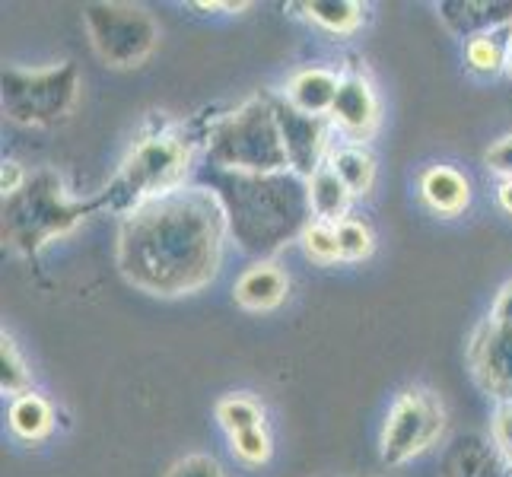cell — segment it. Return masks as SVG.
I'll list each match as a JSON object with an SVG mask.
<instances>
[{"label":"cell","instance_id":"1","mask_svg":"<svg viewBox=\"0 0 512 477\" xmlns=\"http://www.w3.org/2000/svg\"><path fill=\"white\" fill-rule=\"evenodd\" d=\"M229 223L210 185H182L121 217L115 261L128 284L150 296H191L223 268Z\"/></svg>","mask_w":512,"mask_h":477},{"label":"cell","instance_id":"2","mask_svg":"<svg viewBox=\"0 0 512 477\" xmlns=\"http://www.w3.org/2000/svg\"><path fill=\"white\" fill-rule=\"evenodd\" d=\"M220 194L229 236L249 255H274L293 239H303L315 220L309 207V185L293 169L274 175L214 172L210 182Z\"/></svg>","mask_w":512,"mask_h":477},{"label":"cell","instance_id":"3","mask_svg":"<svg viewBox=\"0 0 512 477\" xmlns=\"http://www.w3.org/2000/svg\"><path fill=\"white\" fill-rule=\"evenodd\" d=\"M96 210H102L99 198H70L55 169H39L23 191L4 198V242L20 255H39L48 242L74 233Z\"/></svg>","mask_w":512,"mask_h":477},{"label":"cell","instance_id":"4","mask_svg":"<svg viewBox=\"0 0 512 477\" xmlns=\"http://www.w3.org/2000/svg\"><path fill=\"white\" fill-rule=\"evenodd\" d=\"M207 163L214 172L274 175L287 172L290 159L277 125L274 99H249L236 112L220 118L207 134Z\"/></svg>","mask_w":512,"mask_h":477},{"label":"cell","instance_id":"5","mask_svg":"<svg viewBox=\"0 0 512 477\" xmlns=\"http://www.w3.org/2000/svg\"><path fill=\"white\" fill-rule=\"evenodd\" d=\"M191 166V144L175 131L169 134H147L128 153V159L115 172V179L99 194L102 207L115 214H131L134 207L147 204L150 198H160L166 191L185 185V175Z\"/></svg>","mask_w":512,"mask_h":477},{"label":"cell","instance_id":"6","mask_svg":"<svg viewBox=\"0 0 512 477\" xmlns=\"http://www.w3.org/2000/svg\"><path fill=\"white\" fill-rule=\"evenodd\" d=\"M80 96V74L70 61L48 67H4L0 105L4 115L26 128H48L74 112Z\"/></svg>","mask_w":512,"mask_h":477},{"label":"cell","instance_id":"7","mask_svg":"<svg viewBox=\"0 0 512 477\" xmlns=\"http://www.w3.org/2000/svg\"><path fill=\"white\" fill-rule=\"evenodd\" d=\"M83 23L93 51L115 70L140 67L160 45V26L137 4H86Z\"/></svg>","mask_w":512,"mask_h":477},{"label":"cell","instance_id":"8","mask_svg":"<svg viewBox=\"0 0 512 477\" xmlns=\"http://www.w3.org/2000/svg\"><path fill=\"white\" fill-rule=\"evenodd\" d=\"M446 427V408L430 388H404L382 427V462L404 465L427 452Z\"/></svg>","mask_w":512,"mask_h":477},{"label":"cell","instance_id":"9","mask_svg":"<svg viewBox=\"0 0 512 477\" xmlns=\"http://www.w3.org/2000/svg\"><path fill=\"white\" fill-rule=\"evenodd\" d=\"M274 112H277L280 134H284L290 169L296 175H303V179H312L331 156V128H334L331 118L299 112L284 96L274 99Z\"/></svg>","mask_w":512,"mask_h":477},{"label":"cell","instance_id":"10","mask_svg":"<svg viewBox=\"0 0 512 477\" xmlns=\"http://www.w3.org/2000/svg\"><path fill=\"white\" fill-rule=\"evenodd\" d=\"M468 363L484 392L497 404H512V325L487 318L471 334Z\"/></svg>","mask_w":512,"mask_h":477},{"label":"cell","instance_id":"11","mask_svg":"<svg viewBox=\"0 0 512 477\" xmlns=\"http://www.w3.org/2000/svg\"><path fill=\"white\" fill-rule=\"evenodd\" d=\"M328 118L334 128L344 131L353 140L373 137L376 125H379V99H376L373 83H369L363 74H344Z\"/></svg>","mask_w":512,"mask_h":477},{"label":"cell","instance_id":"12","mask_svg":"<svg viewBox=\"0 0 512 477\" xmlns=\"http://www.w3.org/2000/svg\"><path fill=\"white\" fill-rule=\"evenodd\" d=\"M439 23L458 39L512 26V0H439L436 4Z\"/></svg>","mask_w":512,"mask_h":477},{"label":"cell","instance_id":"13","mask_svg":"<svg viewBox=\"0 0 512 477\" xmlns=\"http://www.w3.org/2000/svg\"><path fill=\"white\" fill-rule=\"evenodd\" d=\"M287 290H290L287 271L274 261H258L236 280L233 296L249 312H271L287 299Z\"/></svg>","mask_w":512,"mask_h":477},{"label":"cell","instance_id":"14","mask_svg":"<svg viewBox=\"0 0 512 477\" xmlns=\"http://www.w3.org/2000/svg\"><path fill=\"white\" fill-rule=\"evenodd\" d=\"M341 77L328 67H306L293 74L284 86V99L293 105V109L306 112V115H319L328 118L334 96H338Z\"/></svg>","mask_w":512,"mask_h":477},{"label":"cell","instance_id":"15","mask_svg":"<svg viewBox=\"0 0 512 477\" xmlns=\"http://www.w3.org/2000/svg\"><path fill=\"white\" fill-rule=\"evenodd\" d=\"M420 198L439 217H458L471 204V185L452 166H430L420 175Z\"/></svg>","mask_w":512,"mask_h":477},{"label":"cell","instance_id":"16","mask_svg":"<svg viewBox=\"0 0 512 477\" xmlns=\"http://www.w3.org/2000/svg\"><path fill=\"white\" fill-rule=\"evenodd\" d=\"M309 185V207H312V217L319 223H331L338 226L347 220V210H350V188L334 175V169L325 163L319 172L306 179Z\"/></svg>","mask_w":512,"mask_h":477},{"label":"cell","instance_id":"17","mask_svg":"<svg viewBox=\"0 0 512 477\" xmlns=\"http://www.w3.org/2000/svg\"><path fill=\"white\" fill-rule=\"evenodd\" d=\"M509 35L512 26L490 29L474 35L465 42V67L478 77H497L506 74V58H509Z\"/></svg>","mask_w":512,"mask_h":477},{"label":"cell","instance_id":"18","mask_svg":"<svg viewBox=\"0 0 512 477\" xmlns=\"http://www.w3.org/2000/svg\"><path fill=\"white\" fill-rule=\"evenodd\" d=\"M328 166L334 169V175L350 188V194H369L376 182V159L366 147L360 144H344L334 147L328 156Z\"/></svg>","mask_w":512,"mask_h":477},{"label":"cell","instance_id":"19","mask_svg":"<svg viewBox=\"0 0 512 477\" xmlns=\"http://www.w3.org/2000/svg\"><path fill=\"white\" fill-rule=\"evenodd\" d=\"M10 430L26 443H39L55 430V411L42 395L26 392L10 404Z\"/></svg>","mask_w":512,"mask_h":477},{"label":"cell","instance_id":"20","mask_svg":"<svg viewBox=\"0 0 512 477\" xmlns=\"http://www.w3.org/2000/svg\"><path fill=\"white\" fill-rule=\"evenodd\" d=\"M303 10L312 23H319L325 32L334 35H350L363 23V4H357V0H309Z\"/></svg>","mask_w":512,"mask_h":477},{"label":"cell","instance_id":"21","mask_svg":"<svg viewBox=\"0 0 512 477\" xmlns=\"http://www.w3.org/2000/svg\"><path fill=\"white\" fill-rule=\"evenodd\" d=\"M490 452L493 446H487L478 436L455 439V446L443 458V477H478Z\"/></svg>","mask_w":512,"mask_h":477},{"label":"cell","instance_id":"22","mask_svg":"<svg viewBox=\"0 0 512 477\" xmlns=\"http://www.w3.org/2000/svg\"><path fill=\"white\" fill-rule=\"evenodd\" d=\"M217 420L229 436L252 427H264V414L258 408V401H252L249 395H226L217 404Z\"/></svg>","mask_w":512,"mask_h":477},{"label":"cell","instance_id":"23","mask_svg":"<svg viewBox=\"0 0 512 477\" xmlns=\"http://www.w3.org/2000/svg\"><path fill=\"white\" fill-rule=\"evenodd\" d=\"M0 388H4V395H13V398L32 392L26 360H23V353L10 334L0 338Z\"/></svg>","mask_w":512,"mask_h":477},{"label":"cell","instance_id":"24","mask_svg":"<svg viewBox=\"0 0 512 477\" xmlns=\"http://www.w3.org/2000/svg\"><path fill=\"white\" fill-rule=\"evenodd\" d=\"M303 252L312 258V261H319V264H334V261H341V245H338V226H331V223H319V220H312L306 226V233H303Z\"/></svg>","mask_w":512,"mask_h":477},{"label":"cell","instance_id":"25","mask_svg":"<svg viewBox=\"0 0 512 477\" xmlns=\"http://www.w3.org/2000/svg\"><path fill=\"white\" fill-rule=\"evenodd\" d=\"M338 245H341V258L344 261H363L373 255V229L360 220H344L338 223Z\"/></svg>","mask_w":512,"mask_h":477},{"label":"cell","instance_id":"26","mask_svg":"<svg viewBox=\"0 0 512 477\" xmlns=\"http://www.w3.org/2000/svg\"><path fill=\"white\" fill-rule=\"evenodd\" d=\"M229 446H233V455L242 458L245 465H264L271 458V436L264 427H252L229 436Z\"/></svg>","mask_w":512,"mask_h":477},{"label":"cell","instance_id":"27","mask_svg":"<svg viewBox=\"0 0 512 477\" xmlns=\"http://www.w3.org/2000/svg\"><path fill=\"white\" fill-rule=\"evenodd\" d=\"M166 477H223V468L210 455H185L166 471Z\"/></svg>","mask_w":512,"mask_h":477},{"label":"cell","instance_id":"28","mask_svg":"<svg viewBox=\"0 0 512 477\" xmlns=\"http://www.w3.org/2000/svg\"><path fill=\"white\" fill-rule=\"evenodd\" d=\"M493 449L512 468V404H497V414H493Z\"/></svg>","mask_w":512,"mask_h":477},{"label":"cell","instance_id":"29","mask_svg":"<svg viewBox=\"0 0 512 477\" xmlns=\"http://www.w3.org/2000/svg\"><path fill=\"white\" fill-rule=\"evenodd\" d=\"M484 163L490 166V172H497L503 182L512 179V134L500 137L497 144L484 153Z\"/></svg>","mask_w":512,"mask_h":477},{"label":"cell","instance_id":"30","mask_svg":"<svg viewBox=\"0 0 512 477\" xmlns=\"http://www.w3.org/2000/svg\"><path fill=\"white\" fill-rule=\"evenodd\" d=\"M26 182H29V175L23 172V166L7 159L4 169H0V191H4V198H13L16 191H23Z\"/></svg>","mask_w":512,"mask_h":477},{"label":"cell","instance_id":"31","mask_svg":"<svg viewBox=\"0 0 512 477\" xmlns=\"http://www.w3.org/2000/svg\"><path fill=\"white\" fill-rule=\"evenodd\" d=\"M490 318L500 325H512V280L497 293V303H493V309H490Z\"/></svg>","mask_w":512,"mask_h":477},{"label":"cell","instance_id":"32","mask_svg":"<svg viewBox=\"0 0 512 477\" xmlns=\"http://www.w3.org/2000/svg\"><path fill=\"white\" fill-rule=\"evenodd\" d=\"M191 7H194V10H229V13L249 10V4H217V0H194Z\"/></svg>","mask_w":512,"mask_h":477},{"label":"cell","instance_id":"33","mask_svg":"<svg viewBox=\"0 0 512 477\" xmlns=\"http://www.w3.org/2000/svg\"><path fill=\"white\" fill-rule=\"evenodd\" d=\"M497 201H500V207L506 210V214L512 217V179L500 182V188H497Z\"/></svg>","mask_w":512,"mask_h":477},{"label":"cell","instance_id":"34","mask_svg":"<svg viewBox=\"0 0 512 477\" xmlns=\"http://www.w3.org/2000/svg\"><path fill=\"white\" fill-rule=\"evenodd\" d=\"M506 74L512 80V35H509V58H506Z\"/></svg>","mask_w":512,"mask_h":477}]
</instances>
